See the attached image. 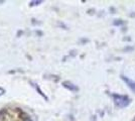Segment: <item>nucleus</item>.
I'll list each match as a JSON object with an SVG mask.
<instances>
[{
	"instance_id": "1",
	"label": "nucleus",
	"mask_w": 135,
	"mask_h": 121,
	"mask_svg": "<svg viewBox=\"0 0 135 121\" xmlns=\"http://www.w3.org/2000/svg\"><path fill=\"white\" fill-rule=\"evenodd\" d=\"M112 98L113 101H114V104L118 108H125V107H127L131 103V99L127 95H120V94L113 93Z\"/></svg>"
},
{
	"instance_id": "2",
	"label": "nucleus",
	"mask_w": 135,
	"mask_h": 121,
	"mask_svg": "<svg viewBox=\"0 0 135 121\" xmlns=\"http://www.w3.org/2000/svg\"><path fill=\"white\" fill-rule=\"evenodd\" d=\"M121 79H122V80L126 83V85L135 93V81H132L131 79H129L128 77H126V76H124V75H121Z\"/></svg>"
},
{
	"instance_id": "3",
	"label": "nucleus",
	"mask_w": 135,
	"mask_h": 121,
	"mask_svg": "<svg viewBox=\"0 0 135 121\" xmlns=\"http://www.w3.org/2000/svg\"><path fill=\"white\" fill-rule=\"evenodd\" d=\"M62 85H64V87H66V88H68L69 90H71V91H78V88L75 86L74 84H72V83H70V82H64L62 83Z\"/></svg>"
},
{
	"instance_id": "4",
	"label": "nucleus",
	"mask_w": 135,
	"mask_h": 121,
	"mask_svg": "<svg viewBox=\"0 0 135 121\" xmlns=\"http://www.w3.org/2000/svg\"><path fill=\"white\" fill-rule=\"evenodd\" d=\"M113 24H114L115 26H120V25L125 24V21L122 20V19H115V20L113 21Z\"/></svg>"
}]
</instances>
